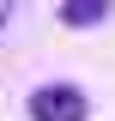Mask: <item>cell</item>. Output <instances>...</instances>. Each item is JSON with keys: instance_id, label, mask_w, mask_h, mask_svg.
Instances as JSON below:
<instances>
[{"instance_id": "2", "label": "cell", "mask_w": 115, "mask_h": 121, "mask_svg": "<svg viewBox=\"0 0 115 121\" xmlns=\"http://www.w3.org/2000/svg\"><path fill=\"white\" fill-rule=\"evenodd\" d=\"M109 12H115V0H61V24H73V30L103 24Z\"/></svg>"}, {"instance_id": "1", "label": "cell", "mask_w": 115, "mask_h": 121, "mask_svg": "<svg viewBox=\"0 0 115 121\" xmlns=\"http://www.w3.org/2000/svg\"><path fill=\"white\" fill-rule=\"evenodd\" d=\"M91 103H85V91L67 85V79H49V85L30 91V121H85Z\"/></svg>"}]
</instances>
